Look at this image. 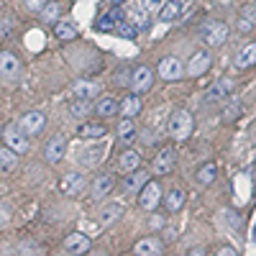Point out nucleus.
Listing matches in <instances>:
<instances>
[{
  "mask_svg": "<svg viewBox=\"0 0 256 256\" xmlns=\"http://www.w3.org/2000/svg\"><path fill=\"white\" fill-rule=\"evenodd\" d=\"M228 26L220 24V20H208V24L200 28V38L205 41V46H223L226 41H228Z\"/></svg>",
  "mask_w": 256,
  "mask_h": 256,
  "instance_id": "f257e3e1",
  "label": "nucleus"
},
{
  "mask_svg": "<svg viewBox=\"0 0 256 256\" xmlns=\"http://www.w3.org/2000/svg\"><path fill=\"white\" fill-rule=\"evenodd\" d=\"M192 128H195V120H192V113L187 110H174L172 118H169V134L180 141L192 134Z\"/></svg>",
  "mask_w": 256,
  "mask_h": 256,
  "instance_id": "f03ea898",
  "label": "nucleus"
},
{
  "mask_svg": "<svg viewBox=\"0 0 256 256\" xmlns=\"http://www.w3.org/2000/svg\"><path fill=\"white\" fill-rule=\"evenodd\" d=\"M156 72H159V77H162L164 82H177V80H182V74H184V64H182L177 56H164V59L159 62Z\"/></svg>",
  "mask_w": 256,
  "mask_h": 256,
  "instance_id": "7ed1b4c3",
  "label": "nucleus"
},
{
  "mask_svg": "<svg viewBox=\"0 0 256 256\" xmlns=\"http://www.w3.org/2000/svg\"><path fill=\"white\" fill-rule=\"evenodd\" d=\"M152 84H154V72L146 67V64H141V67H136L131 72V90L136 95H144L152 90Z\"/></svg>",
  "mask_w": 256,
  "mask_h": 256,
  "instance_id": "20e7f679",
  "label": "nucleus"
},
{
  "mask_svg": "<svg viewBox=\"0 0 256 256\" xmlns=\"http://www.w3.org/2000/svg\"><path fill=\"white\" fill-rule=\"evenodd\" d=\"M44 126H46V116L41 113V110H28L20 116V131H24L26 136H36L44 131Z\"/></svg>",
  "mask_w": 256,
  "mask_h": 256,
  "instance_id": "39448f33",
  "label": "nucleus"
},
{
  "mask_svg": "<svg viewBox=\"0 0 256 256\" xmlns=\"http://www.w3.org/2000/svg\"><path fill=\"white\" fill-rule=\"evenodd\" d=\"M159 200H162V187H159L156 182L148 180V182L141 187V192H138V205H141L144 210L152 212V210L159 205Z\"/></svg>",
  "mask_w": 256,
  "mask_h": 256,
  "instance_id": "423d86ee",
  "label": "nucleus"
},
{
  "mask_svg": "<svg viewBox=\"0 0 256 256\" xmlns=\"http://www.w3.org/2000/svg\"><path fill=\"white\" fill-rule=\"evenodd\" d=\"M84 174H80V172H70V174H64L62 177V182H59V192L62 195H67V198H77V195H82V190H84Z\"/></svg>",
  "mask_w": 256,
  "mask_h": 256,
  "instance_id": "0eeeda50",
  "label": "nucleus"
},
{
  "mask_svg": "<svg viewBox=\"0 0 256 256\" xmlns=\"http://www.w3.org/2000/svg\"><path fill=\"white\" fill-rule=\"evenodd\" d=\"M90 246H92L90 236H84V233H80V230L70 233V236L64 238V244H62V248L67 254H84V251H90Z\"/></svg>",
  "mask_w": 256,
  "mask_h": 256,
  "instance_id": "6e6552de",
  "label": "nucleus"
},
{
  "mask_svg": "<svg viewBox=\"0 0 256 256\" xmlns=\"http://www.w3.org/2000/svg\"><path fill=\"white\" fill-rule=\"evenodd\" d=\"M64 148H67V138H64L62 134L52 136L49 144L44 146V159H46L49 164H59L62 156H64Z\"/></svg>",
  "mask_w": 256,
  "mask_h": 256,
  "instance_id": "1a4fd4ad",
  "label": "nucleus"
},
{
  "mask_svg": "<svg viewBox=\"0 0 256 256\" xmlns=\"http://www.w3.org/2000/svg\"><path fill=\"white\" fill-rule=\"evenodd\" d=\"M3 138H6V146H10L16 154H26V152H28V136L20 134L16 126H8V128H6Z\"/></svg>",
  "mask_w": 256,
  "mask_h": 256,
  "instance_id": "9d476101",
  "label": "nucleus"
},
{
  "mask_svg": "<svg viewBox=\"0 0 256 256\" xmlns=\"http://www.w3.org/2000/svg\"><path fill=\"white\" fill-rule=\"evenodd\" d=\"M210 70V52H195L190 56V62H187V67H184V72L190 74V77H200V74H205Z\"/></svg>",
  "mask_w": 256,
  "mask_h": 256,
  "instance_id": "9b49d317",
  "label": "nucleus"
},
{
  "mask_svg": "<svg viewBox=\"0 0 256 256\" xmlns=\"http://www.w3.org/2000/svg\"><path fill=\"white\" fill-rule=\"evenodd\" d=\"M174 166V148L172 146H164L162 152L154 156V172L156 174H169Z\"/></svg>",
  "mask_w": 256,
  "mask_h": 256,
  "instance_id": "f8f14e48",
  "label": "nucleus"
},
{
  "mask_svg": "<svg viewBox=\"0 0 256 256\" xmlns=\"http://www.w3.org/2000/svg\"><path fill=\"white\" fill-rule=\"evenodd\" d=\"M146 182H148V174L141 172V169H134V172H128L126 180H123V192H128V195H138Z\"/></svg>",
  "mask_w": 256,
  "mask_h": 256,
  "instance_id": "ddd939ff",
  "label": "nucleus"
},
{
  "mask_svg": "<svg viewBox=\"0 0 256 256\" xmlns=\"http://www.w3.org/2000/svg\"><path fill=\"white\" fill-rule=\"evenodd\" d=\"M118 113H123V118H136L141 113V95H136V92L126 95L118 102Z\"/></svg>",
  "mask_w": 256,
  "mask_h": 256,
  "instance_id": "4468645a",
  "label": "nucleus"
},
{
  "mask_svg": "<svg viewBox=\"0 0 256 256\" xmlns=\"http://www.w3.org/2000/svg\"><path fill=\"white\" fill-rule=\"evenodd\" d=\"M110 190H113V177H110V174H98V177L92 180V184H90V195H92L95 200H100V198L108 195Z\"/></svg>",
  "mask_w": 256,
  "mask_h": 256,
  "instance_id": "2eb2a0df",
  "label": "nucleus"
},
{
  "mask_svg": "<svg viewBox=\"0 0 256 256\" xmlns=\"http://www.w3.org/2000/svg\"><path fill=\"white\" fill-rule=\"evenodd\" d=\"M182 13H184V6L180 3V0H166V3H162V8H159V20L169 24V20H177Z\"/></svg>",
  "mask_w": 256,
  "mask_h": 256,
  "instance_id": "dca6fc26",
  "label": "nucleus"
},
{
  "mask_svg": "<svg viewBox=\"0 0 256 256\" xmlns=\"http://www.w3.org/2000/svg\"><path fill=\"white\" fill-rule=\"evenodd\" d=\"M236 67L238 70H248V67H254L256 64V44H246V46H241L238 52H236Z\"/></svg>",
  "mask_w": 256,
  "mask_h": 256,
  "instance_id": "f3484780",
  "label": "nucleus"
},
{
  "mask_svg": "<svg viewBox=\"0 0 256 256\" xmlns=\"http://www.w3.org/2000/svg\"><path fill=\"white\" fill-rule=\"evenodd\" d=\"M18 72H20V62H18V56L10 54V52H0V74L13 77V74H18Z\"/></svg>",
  "mask_w": 256,
  "mask_h": 256,
  "instance_id": "a211bd4d",
  "label": "nucleus"
},
{
  "mask_svg": "<svg viewBox=\"0 0 256 256\" xmlns=\"http://www.w3.org/2000/svg\"><path fill=\"white\" fill-rule=\"evenodd\" d=\"M134 251H136L138 256H159V254L164 251V246H162L159 238H144V241H138V244L134 246Z\"/></svg>",
  "mask_w": 256,
  "mask_h": 256,
  "instance_id": "6ab92c4d",
  "label": "nucleus"
},
{
  "mask_svg": "<svg viewBox=\"0 0 256 256\" xmlns=\"http://www.w3.org/2000/svg\"><path fill=\"white\" fill-rule=\"evenodd\" d=\"M123 216V205H118V202H113V205H108V208H102L100 212H98V223L105 228V226H110V223H116L118 218Z\"/></svg>",
  "mask_w": 256,
  "mask_h": 256,
  "instance_id": "aec40b11",
  "label": "nucleus"
},
{
  "mask_svg": "<svg viewBox=\"0 0 256 256\" xmlns=\"http://www.w3.org/2000/svg\"><path fill=\"white\" fill-rule=\"evenodd\" d=\"M105 134H108V128L102 123H82L77 131L80 138H105Z\"/></svg>",
  "mask_w": 256,
  "mask_h": 256,
  "instance_id": "412c9836",
  "label": "nucleus"
},
{
  "mask_svg": "<svg viewBox=\"0 0 256 256\" xmlns=\"http://www.w3.org/2000/svg\"><path fill=\"white\" fill-rule=\"evenodd\" d=\"M228 92H230V82L228 80H218L212 88L208 90V95H205V100L208 102H216V100H226L228 98Z\"/></svg>",
  "mask_w": 256,
  "mask_h": 256,
  "instance_id": "4be33fe9",
  "label": "nucleus"
},
{
  "mask_svg": "<svg viewBox=\"0 0 256 256\" xmlns=\"http://www.w3.org/2000/svg\"><path fill=\"white\" fill-rule=\"evenodd\" d=\"M95 113L100 118H113V116H118V102L113 98H100L95 102Z\"/></svg>",
  "mask_w": 256,
  "mask_h": 256,
  "instance_id": "5701e85b",
  "label": "nucleus"
},
{
  "mask_svg": "<svg viewBox=\"0 0 256 256\" xmlns=\"http://www.w3.org/2000/svg\"><path fill=\"white\" fill-rule=\"evenodd\" d=\"M16 166H18V154L10 146H3L0 148V172H13Z\"/></svg>",
  "mask_w": 256,
  "mask_h": 256,
  "instance_id": "b1692460",
  "label": "nucleus"
},
{
  "mask_svg": "<svg viewBox=\"0 0 256 256\" xmlns=\"http://www.w3.org/2000/svg\"><path fill=\"white\" fill-rule=\"evenodd\" d=\"M118 136L123 144H134L136 141V126H134V118H123L118 123Z\"/></svg>",
  "mask_w": 256,
  "mask_h": 256,
  "instance_id": "393cba45",
  "label": "nucleus"
},
{
  "mask_svg": "<svg viewBox=\"0 0 256 256\" xmlns=\"http://www.w3.org/2000/svg\"><path fill=\"white\" fill-rule=\"evenodd\" d=\"M141 166V156L136 154V152H131V148H128V152H123L120 154V169L128 174V172H134V169H138Z\"/></svg>",
  "mask_w": 256,
  "mask_h": 256,
  "instance_id": "a878e982",
  "label": "nucleus"
},
{
  "mask_svg": "<svg viewBox=\"0 0 256 256\" xmlns=\"http://www.w3.org/2000/svg\"><path fill=\"white\" fill-rule=\"evenodd\" d=\"M72 92H74V98H82V100H90V98H95V92H98V84H92V82H77L74 88H72Z\"/></svg>",
  "mask_w": 256,
  "mask_h": 256,
  "instance_id": "bb28decb",
  "label": "nucleus"
},
{
  "mask_svg": "<svg viewBox=\"0 0 256 256\" xmlns=\"http://www.w3.org/2000/svg\"><path fill=\"white\" fill-rule=\"evenodd\" d=\"M54 34H56L59 41H72V38H77V28H74L72 24H67V20H59V24L54 26Z\"/></svg>",
  "mask_w": 256,
  "mask_h": 256,
  "instance_id": "cd10ccee",
  "label": "nucleus"
},
{
  "mask_svg": "<svg viewBox=\"0 0 256 256\" xmlns=\"http://www.w3.org/2000/svg\"><path fill=\"white\" fill-rule=\"evenodd\" d=\"M216 172H218V166L212 164V162L202 164V166L198 169V182H200V184H212V182H216Z\"/></svg>",
  "mask_w": 256,
  "mask_h": 256,
  "instance_id": "c85d7f7f",
  "label": "nucleus"
},
{
  "mask_svg": "<svg viewBox=\"0 0 256 256\" xmlns=\"http://www.w3.org/2000/svg\"><path fill=\"white\" fill-rule=\"evenodd\" d=\"M182 205H184V192H182V190H172V192L166 195V208H169V212L182 210Z\"/></svg>",
  "mask_w": 256,
  "mask_h": 256,
  "instance_id": "c756f323",
  "label": "nucleus"
},
{
  "mask_svg": "<svg viewBox=\"0 0 256 256\" xmlns=\"http://www.w3.org/2000/svg\"><path fill=\"white\" fill-rule=\"evenodd\" d=\"M70 110H72V116L82 118V116H88V113H90V102H88V100H82V98H77V100H72Z\"/></svg>",
  "mask_w": 256,
  "mask_h": 256,
  "instance_id": "7c9ffc66",
  "label": "nucleus"
},
{
  "mask_svg": "<svg viewBox=\"0 0 256 256\" xmlns=\"http://www.w3.org/2000/svg\"><path fill=\"white\" fill-rule=\"evenodd\" d=\"M41 18L44 20H56L59 18V3H46L44 10H41Z\"/></svg>",
  "mask_w": 256,
  "mask_h": 256,
  "instance_id": "2f4dec72",
  "label": "nucleus"
},
{
  "mask_svg": "<svg viewBox=\"0 0 256 256\" xmlns=\"http://www.w3.org/2000/svg\"><path fill=\"white\" fill-rule=\"evenodd\" d=\"M236 26H238V31H241V34H248V31H254V16H246V13H241Z\"/></svg>",
  "mask_w": 256,
  "mask_h": 256,
  "instance_id": "473e14b6",
  "label": "nucleus"
},
{
  "mask_svg": "<svg viewBox=\"0 0 256 256\" xmlns=\"http://www.w3.org/2000/svg\"><path fill=\"white\" fill-rule=\"evenodd\" d=\"M98 28H102V31H116V18H113V13L102 16V18L98 20Z\"/></svg>",
  "mask_w": 256,
  "mask_h": 256,
  "instance_id": "72a5a7b5",
  "label": "nucleus"
},
{
  "mask_svg": "<svg viewBox=\"0 0 256 256\" xmlns=\"http://www.w3.org/2000/svg\"><path fill=\"white\" fill-rule=\"evenodd\" d=\"M46 3H49V0H24V6H26L31 13H41Z\"/></svg>",
  "mask_w": 256,
  "mask_h": 256,
  "instance_id": "f704fd0d",
  "label": "nucleus"
},
{
  "mask_svg": "<svg viewBox=\"0 0 256 256\" xmlns=\"http://www.w3.org/2000/svg\"><path fill=\"white\" fill-rule=\"evenodd\" d=\"M162 3H164V0H141L144 10H159V8H162Z\"/></svg>",
  "mask_w": 256,
  "mask_h": 256,
  "instance_id": "c9c22d12",
  "label": "nucleus"
},
{
  "mask_svg": "<svg viewBox=\"0 0 256 256\" xmlns=\"http://www.w3.org/2000/svg\"><path fill=\"white\" fill-rule=\"evenodd\" d=\"M187 254H190V256H202V254H205V246H192Z\"/></svg>",
  "mask_w": 256,
  "mask_h": 256,
  "instance_id": "e433bc0d",
  "label": "nucleus"
},
{
  "mask_svg": "<svg viewBox=\"0 0 256 256\" xmlns=\"http://www.w3.org/2000/svg\"><path fill=\"white\" fill-rule=\"evenodd\" d=\"M116 3H126V0H116Z\"/></svg>",
  "mask_w": 256,
  "mask_h": 256,
  "instance_id": "4c0bfd02",
  "label": "nucleus"
},
{
  "mask_svg": "<svg viewBox=\"0 0 256 256\" xmlns=\"http://www.w3.org/2000/svg\"><path fill=\"white\" fill-rule=\"evenodd\" d=\"M254 8H256V0H254Z\"/></svg>",
  "mask_w": 256,
  "mask_h": 256,
  "instance_id": "58836bf2",
  "label": "nucleus"
},
{
  "mask_svg": "<svg viewBox=\"0 0 256 256\" xmlns=\"http://www.w3.org/2000/svg\"><path fill=\"white\" fill-rule=\"evenodd\" d=\"M254 195H256V190H254Z\"/></svg>",
  "mask_w": 256,
  "mask_h": 256,
  "instance_id": "ea45409f",
  "label": "nucleus"
}]
</instances>
